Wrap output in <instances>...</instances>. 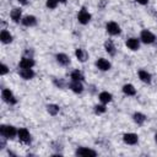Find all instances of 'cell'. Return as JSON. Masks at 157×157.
Segmentation results:
<instances>
[{"label":"cell","instance_id":"6da1fadb","mask_svg":"<svg viewBox=\"0 0 157 157\" xmlns=\"http://www.w3.org/2000/svg\"><path fill=\"white\" fill-rule=\"evenodd\" d=\"M18 129H16L13 125H7V124H1L0 125V135L4 139H13L17 136Z\"/></svg>","mask_w":157,"mask_h":157},{"label":"cell","instance_id":"7a4b0ae2","mask_svg":"<svg viewBox=\"0 0 157 157\" xmlns=\"http://www.w3.org/2000/svg\"><path fill=\"white\" fill-rule=\"evenodd\" d=\"M1 98H2V101L5 103H7L10 105H13V104L17 103V98L15 97L13 92L10 88H2V91H1Z\"/></svg>","mask_w":157,"mask_h":157},{"label":"cell","instance_id":"3957f363","mask_svg":"<svg viewBox=\"0 0 157 157\" xmlns=\"http://www.w3.org/2000/svg\"><path fill=\"white\" fill-rule=\"evenodd\" d=\"M17 137H18V140H20L22 144H26V145L31 144V141H32L31 132H29V130L26 129V128H20V129H18V131H17Z\"/></svg>","mask_w":157,"mask_h":157},{"label":"cell","instance_id":"277c9868","mask_svg":"<svg viewBox=\"0 0 157 157\" xmlns=\"http://www.w3.org/2000/svg\"><path fill=\"white\" fill-rule=\"evenodd\" d=\"M140 40L145 44H152L156 40V36L148 29H142L140 33Z\"/></svg>","mask_w":157,"mask_h":157},{"label":"cell","instance_id":"5b68a950","mask_svg":"<svg viewBox=\"0 0 157 157\" xmlns=\"http://www.w3.org/2000/svg\"><path fill=\"white\" fill-rule=\"evenodd\" d=\"M105 31H107V33L110 34V36H119V34L121 33L120 26H119L117 22H114V21L107 22V25H105Z\"/></svg>","mask_w":157,"mask_h":157},{"label":"cell","instance_id":"8992f818","mask_svg":"<svg viewBox=\"0 0 157 157\" xmlns=\"http://www.w3.org/2000/svg\"><path fill=\"white\" fill-rule=\"evenodd\" d=\"M91 18H92V15H91L85 7L81 9V10L78 11V13H77V21H78L81 25H87V23H90Z\"/></svg>","mask_w":157,"mask_h":157},{"label":"cell","instance_id":"52a82bcc","mask_svg":"<svg viewBox=\"0 0 157 157\" xmlns=\"http://www.w3.org/2000/svg\"><path fill=\"white\" fill-rule=\"evenodd\" d=\"M94 65H96V67H97L98 70H101V71H108V70H110V67H112L110 61H109L108 59H105V58H98V59L96 60Z\"/></svg>","mask_w":157,"mask_h":157},{"label":"cell","instance_id":"ba28073f","mask_svg":"<svg viewBox=\"0 0 157 157\" xmlns=\"http://www.w3.org/2000/svg\"><path fill=\"white\" fill-rule=\"evenodd\" d=\"M75 155L81 156V157H94V156H97V152L88 147H77L75 151Z\"/></svg>","mask_w":157,"mask_h":157},{"label":"cell","instance_id":"9c48e42d","mask_svg":"<svg viewBox=\"0 0 157 157\" xmlns=\"http://www.w3.org/2000/svg\"><path fill=\"white\" fill-rule=\"evenodd\" d=\"M34 64H36V61L33 60L32 56H23V58H21V60L18 63V67H21V69H32L34 66Z\"/></svg>","mask_w":157,"mask_h":157},{"label":"cell","instance_id":"30bf717a","mask_svg":"<svg viewBox=\"0 0 157 157\" xmlns=\"http://www.w3.org/2000/svg\"><path fill=\"white\" fill-rule=\"evenodd\" d=\"M123 141L126 144V145H136L139 142V136L135 132H126L123 135Z\"/></svg>","mask_w":157,"mask_h":157},{"label":"cell","instance_id":"8fae6325","mask_svg":"<svg viewBox=\"0 0 157 157\" xmlns=\"http://www.w3.org/2000/svg\"><path fill=\"white\" fill-rule=\"evenodd\" d=\"M140 38H136V37H130V38H128L126 39V42H125V45L130 49V50H132V52H135V50H139V48H140Z\"/></svg>","mask_w":157,"mask_h":157},{"label":"cell","instance_id":"7c38bea8","mask_svg":"<svg viewBox=\"0 0 157 157\" xmlns=\"http://www.w3.org/2000/svg\"><path fill=\"white\" fill-rule=\"evenodd\" d=\"M69 88L74 92V93H82L83 92V85H82V81H74L71 80V82L69 83Z\"/></svg>","mask_w":157,"mask_h":157},{"label":"cell","instance_id":"4fadbf2b","mask_svg":"<svg viewBox=\"0 0 157 157\" xmlns=\"http://www.w3.org/2000/svg\"><path fill=\"white\" fill-rule=\"evenodd\" d=\"M21 23H22L25 27H33V26L37 25V17L33 16V15H27V16L22 17Z\"/></svg>","mask_w":157,"mask_h":157},{"label":"cell","instance_id":"5bb4252c","mask_svg":"<svg viewBox=\"0 0 157 157\" xmlns=\"http://www.w3.org/2000/svg\"><path fill=\"white\" fill-rule=\"evenodd\" d=\"M55 59H56V63L61 66H67L70 64V56L65 53H58L55 55Z\"/></svg>","mask_w":157,"mask_h":157},{"label":"cell","instance_id":"9a60e30c","mask_svg":"<svg viewBox=\"0 0 157 157\" xmlns=\"http://www.w3.org/2000/svg\"><path fill=\"white\" fill-rule=\"evenodd\" d=\"M18 75L21 76V78L23 80H32L36 76V72L33 71V69H21L18 70Z\"/></svg>","mask_w":157,"mask_h":157},{"label":"cell","instance_id":"2e32d148","mask_svg":"<svg viewBox=\"0 0 157 157\" xmlns=\"http://www.w3.org/2000/svg\"><path fill=\"white\" fill-rule=\"evenodd\" d=\"M98 99H99L101 103L108 104V103H110V102L113 101V94H112L110 92H108V91H102V92L98 94Z\"/></svg>","mask_w":157,"mask_h":157},{"label":"cell","instance_id":"e0dca14e","mask_svg":"<svg viewBox=\"0 0 157 157\" xmlns=\"http://www.w3.org/2000/svg\"><path fill=\"white\" fill-rule=\"evenodd\" d=\"M137 75H139V78H140L142 82L148 83V85L152 82V75H151L147 70H139Z\"/></svg>","mask_w":157,"mask_h":157},{"label":"cell","instance_id":"ac0fdd59","mask_svg":"<svg viewBox=\"0 0 157 157\" xmlns=\"http://www.w3.org/2000/svg\"><path fill=\"white\" fill-rule=\"evenodd\" d=\"M10 17H11V20L15 23L21 22V20H22V11H21V9H18V7L12 9L11 12H10Z\"/></svg>","mask_w":157,"mask_h":157},{"label":"cell","instance_id":"d6986e66","mask_svg":"<svg viewBox=\"0 0 157 157\" xmlns=\"http://www.w3.org/2000/svg\"><path fill=\"white\" fill-rule=\"evenodd\" d=\"M12 39H13V37H12V34L7 29H2L1 31V33H0V40H1L2 44H10L12 42Z\"/></svg>","mask_w":157,"mask_h":157},{"label":"cell","instance_id":"ffe728a7","mask_svg":"<svg viewBox=\"0 0 157 157\" xmlns=\"http://www.w3.org/2000/svg\"><path fill=\"white\" fill-rule=\"evenodd\" d=\"M75 56L77 58L78 61L85 63V61L88 59V53H87L85 49H82V48H77V49L75 50Z\"/></svg>","mask_w":157,"mask_h":157},{"label":"cell","instance_id":"44dd1931","mask_svg":"<svg viewBox=\"0 0 157 157\" xmlns=\"http://www.w3.org/2000/svg\"><path fill=\"white\" fill-rule=\"evenodd\" d=\"M146 119H147V117H146L144 113H141V112H135V113L132 114V120H134L137 125H142V124H145Z\"/></svg>","mask_w":157,"mask_h":157},{"label":"cell","instance_id":"7402d4cb","mask_svg":"<svg viewBox=\"0 0 157 157\" xmlns=\"http://www.w3.org/2000/svg\"><path fill=\"white\" fill-rule=\"evenodd\" d=\"M121 91H123V93H124L125 96H135V94H136V88H135V86L131 85V83H125V85L123 86Z\"/></svg>","mask_w":157,"mask_h":157},{"label":"cell","instance_id":"603a6c76","mask_svg":"<svg viewBox=\"0 0 157 157\" xmlns=\"http://www.w3.org/2000/svg\"><path fill=\"white\" fill-rule=\"evenodd\" d=\"M104 49H105V52L109 54V55H115V53H117V48H115V45H114V43L110 40V39H108V40H105L104 42Z\"/></svg>","mask_w":157,"mask_h":157},{"label":"cell","instance_id":"cb8c5ba5","mask_svg":"<svg viewBox=\"0 0 157 157\" xmlns=\"http://www.w3.org/2000/svg\"><path fill=\"white\" fill-rule=\"evenodd\" d=\"M59 110H60V108H59V105L58 104H48L47 105V112L50 114V115H56L58 113H59Z\"/></svg>","mask_w":157,"mask_h":157},{"label":"cell","instance_id":"d4e9b609","mask_svg":"<svg viewBox=\"0 0 157 157\" xmlns=\"http://www.w3.org/2000/svg\"><path fill=\"white\" fill-rule=\"evenodd\" d=\"M70 77H71V80H74V81H83V75H82V72L80 71V70H74L72 72H71V75H70Z\"/></svg>","mask_w":157,"mask_h":157},{"label":"cell","instance_id":"484cf974","mask_svg":"<svg viewBox=\"0 0 157 157\" xmlns=\"http://www.w3.org/2000/svg\"><path fill=\"white\" fill-rule=\"evenodd\" d=\"M107 112V108H105V104H96L94 105V113L96 114H103Z\"/></svg>","mask_w":157,"mask_h":157},{"label":"cell","instance_id":"4316f807","mask_svg":"<svg viewBox=\"0 0 157 157\" xmlns=\"http://www.w3.org/2000/svg\"><path fill=\"white\" fill-rule=\"evenodd\" d=\"M58 4H59V1H58V0H47L45 6H47L49 10H54V9H56Z\"/></svg>","mask_w":157,"mask_h":157},{"label":"cell","instance_id":"83f0119b","mask_svg":"<svg viewBox=\"0 0 157 157\" xmlns=\"http://www.w3.org/2000/svg\"><path fill=\"white\" fill-rule=\"evenodd\" d=\"M9 72V67H7V65L6 64H1V69H0V74H1V76H4V75H6Z\"/></svg>","mask_w":157,"mask_h":157},{"label":"cell","instance_id":"f1b7e54d","mask_svg":"<svg viewBox=\"0 0 157 157\" xmlns=\"http://www.w3.org/2000/svg\"><path fill=\"white\" fill-rule=\"evenodd\" d=\"M135 1L140 5H147L148 4V0H135Z\"/></svg>","mask_w":157,"mask_h":157},{"label":"cell","instance_id":"f546056e","mask_svg":"<svg viewBox=\"0 0 157 157\" xmlns=\"http://www.w3.org/2000/svg\"><path fill=\"white\" fill-rule=\"evenodd\" d=\"M17 1H18V2H21L22 5H26V4H27V0H17Z\"/></svg>","mask_w":157,"mask_h":157},{"label":"cell","instance_id":"4dcf8cb0","mask_svg":"<svg viewBox=\"0 0 157 157\" xmlns=\"http://www.w3.org/2000/svg\"><path fill=\"white\" fill-rule=\"evenodd\" d=\"M58 1L61 2V4H65V2H66V0H58Z\"/></svg>","mask_w":157,"mask_h":157},{"label":"cell","instance_id":"1f68e13d","mask_svg":"<svg viewBox=\"0 0 157 157\" xmlns=\"http://www.w3.org/2000/svg\"><path fill=\"white\" fill-rule=\"evenodd\" d=\"M155 141H156V144H157V132L155 134Z\"/></svg>","mask_w":157,"mask_h":157}]
</instances>
